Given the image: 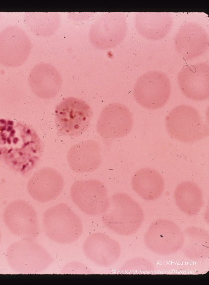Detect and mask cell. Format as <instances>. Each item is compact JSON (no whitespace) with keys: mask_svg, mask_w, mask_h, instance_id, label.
I'll use <instances>...</instances> for the list:
<instances>
[{"mask_svg":"<svg viewBox=\"0 0 209 285\" xmlns=\"http://www.w3.org/2000/svg\"><path fill=\"white\" fill-rule=\"evenodd\" d=\"M175 50L186 60L196 58L209 48V36L199 24L190 22L183 25L174 38Z\"/></svg>","mask_w":209,"mask_h":285,"instance_id":"15","label":"cell"},{"mask_svg":"<svg viewBox=\"0 0 209 285\" xmlns=\"http://www.w3.org/2000/svg\"><path fill=\"white\" fill-rule=\"evenodd\" d=\"M131 185L134 191L147 201L159 198L165 187L161 174L150 167H144L137 170L133 175Z\"/></svg>","mask_w":209,"mask_h":285,"instance_id":"21","label":"cell"},{"mask_svg":"<svg viewBox=\"0 0 209 285\" xmlns=\"http://www.w3.org/2000/svg\"><path fill=\"white\" fill-rule=\"evenodd\" d=\"M182 93L189 99L206 100L209 97V66L200 62L184 66L177 77Z\"/></svg>","mask_w":209,"mask_h":285,"instance_id":"14","label":"cell"},{"mask_svg":"<svg viewBox=\"0 0 209 285\" xmlns=\"http://www.w3.org/2000/svg\"><path fill=\"white\" fill-rule=\"evenodd\" d=\"M86 257L98 266L108 267L120 256L119 243L105 234L96 232L89 235L83 245Z\"/></svg>","mask_w":209,"mask_h":285,"instance_id":"17","label":"cell"},{"mask_svg":"<svg viewBox=\"0 0 209 285\" xmlns=\"http://www.w3.org/2000/svg\"><path fill=\"white\" fill-rule=\"evenodd\" d=\"M62 274H90L93 272L86 265L78 261H73L65 264L61 269Z\"/></svg>","mask_w":209,"mask_h":285,"instance_id":"26","label":"cell"},{"mask_svg":"<svg viewBox=\"0 0 209 285\" xmlns=\"http://www.w3.org/2000/svg\"><path fill=\"white\" fill-rule=\"evenodd\" d=\"M184 243L182 252L186 257L192 260L206 259L209 255V233L200 227L190 226L183 232Z\"/></svg>","mask_w":209,"mask_h":285,"instance_id":"23","label":"cell"},{"mask_svg":"<svg viewBox=\"0 0 209 285\" xmlns=\"http://www.w3.org/2000/svg\"><path fill=\"white\" fill-rule=\"evenodd\" d=\"M2 217L8 229L21 239L34 240L39 234L36 210L25 200L17 199L10 202L5 208Z\"/></svg>","mask_w":209,"mask_h":285,"instance_id":"10","label":"cell"},{"mask_svg":"<svg viewBox=\"0 0 209 285\" xmlns=\"http://www.w3.org/2000/svg\"><path fill=\"white\" fill-rule=\"evenodd\" d=\"M64 187L61 174L55 169L43 167L29 179L27 189L30 196L40 202H47L57 197Z\"/></svg>","mask_w":209,"mask_h":285,"instance_id":"16","label":"cell"},{"mask_svg":"<svg viewBox=\"0 0 209 285\" xmlns=\"http://www.w3.org/2000/svg\"><path fill=\"white\" fill-rule=\"evenodd\" d=\"M133 118L129 109L122 103H110L102 110L97 122V130L104 139L123 138L131 131Z\"/></svg>","mask_w":209,"mask_h":285,"instance_id":"13","label":"cell"},{"mask_svg":"<svg viewBox=\"0 0 209 285\" xmlns=\"http://www.w3.org/2000/svg\"><path fill=\"white\" fill-rule=\"evenodd\" d=\"M155 267L148 260L137 257L128 260L120 268L121 273L127 274H146L154 272Z\"/></svg>","mask_w":209,"mask_h":285,"instance_id":"25","label":"cell"},{"mask_svg":"<svg viewBox=\"0 0 209 285\" xmlns=\"http://www.w3.org/2000/svg\"><path fill=\"white\" fill-rule=\"evenodd\" d=\"M165 125L173 138L184 143L197 142L207 135V128L199 112L187 104L173 108L166 116Z\"/></svg>","mask_w":209,"mask_h":285,"instance_id":"5","label":"cell"},{"mask_svg":"<svg viewBox=\"0 0 209 285\" xmlns=\"http://www.w3.org/2000/svg\"><path fill=\"white\" fill-rule=\"evenodd\" d=\"M173 19L167 12H141L136 13L135 26L139 34L153 41L164 38L170 30Z\"/></svg>","mask_w":209,"mask_h":285,"instance_id":"20","label":"cell"},{"mask_svg":"<svg viewBox=\"0 0 209 285\" xmlns=\"http://www.w3.org/2000/svg\"><path fill=\"white\" fill-rule=\"evenodd\" d=\"M42 223L46 236L59 244L74 242L83 232L81 219L66 203H59L46 210Z\"/></svg>","mask_w":209,"mask_h":285,"instance_id":"3","label":"cell"},{"mask_svg":"<svg viewBox=\"0 0 209 285\" xmlns=\"http://www.w3.org/2000/svg\"><path fill=\"white\" fill-rule=\"evenodd\" d=\"M9 267L20 274H38L47 269L53 259L33 239H21L12 243L6 251Z\"/></svg>","mask_w":209,"mask_h":285,"instance_id":"4","label":"cell"},{"mask_svg":"<svg viewBox=\"0 0 209 285\" xmlns=\"http://www.w3.org/2000/svg\"><path fill=\"white\" fill-rule=\"evenodd\" d=\"M25 23L35 35L47 37L52 35L60 24V16L57 12H28L25 15Z\"/></svg>","mask_w":209,"mask_h":285,"instance_id":"24","label":"cell"},{"mask_svg":"<svg viewBox=\"0 0 209 285\" xmlns=\"http://www.w3.org/2000/svg\"><path fill=\"white\" fill-rule=\"evenodd\" d=\"M31 47L23 29L15 25L6 27L0 31V63L9 67L22 65L30 55Z\"/></svg>","mask_w":209,"mask_h":285,"instance_id":"12","label":"cell"},{"mask_svg":"<svg viewBox=\"0 0 209 285\" xmlns=\"http://www.w3.org/2000/svg\"><path fill=\"white\" fill-rule=\"evenodd\" d=\"M1 232L0 230V243H1Z\"/></svg>","mask_w":209,"mask_h":285,"instance_id":"27","label":"cell"},{"mask_svg":"<svg viewBox=\"0 0 209 285\" xmlns=\"http://www.w3.org/2000/svg\"><path fill=\"white\" fill-rule=\"evenodd\" d=\"M93 112L82 99L68 97L59 103L55 110V125L59 134L76 137L89 128Z\"/></svg>","mask_w":209,"mask_h":285,"instance_id":"6","label":"cell"},{"mask_svg":"<svg viewBox=\"0 0 209 285\" xmlns=\"http://www.w3.org/2000/svg\"></svg>","mask_w":209,"mask_h":285,"instance_id":"28","label":"cell"},{"mask_svg":"<svg viewBox=\"0 0 209 285\" xmlns=\"http://www.w3.org/2000/svg\"><path fill=\"white\" fill-rule=\"evenodd\" d=\"M70 194L75 205L88 215L101 214L109 204L107 188L98 180L75 182L70 188Z\"/></svg>","mask_w":209,"mask_h":285,"instance_id":"11","label":"cell"},{"mask_svg":"<svg viewBox=\"0 0 209 285\" xmlns=\"http://www.w3.org/2000/svg\"><path fill=\"white\" fill-rule=\"evenodd\" d=\"M133 95L142 107L151 110L163 107L171 94V84L167 75L160 71H151L141 75L133 88Z\"/></svg>","mask_w":209,"mask_h":285,"instance_id":"7","label":"cell"},{"mask_svg":"<svg viewBox=\"0 0 209 285\" xmlns=\"http://www.w3.org/2000/svg\"><path fill=\"white\" fill-rule=\"evenodd\" d=\"M127 32V21L124 13L107 12L99 17L91 26L89 38L95 48L106 50L119 45Z\"/></svg>","mask_w":209,"mask_h":285,"instance_id":"8","label":"cell"},{"mask_svg":"<svg viewBox=\"0 0 209 285\" xmlns=\"http://www.w3.org/2000/svg\"><path fill=\"white\" fill-rule=\"evenodd\" d=\"M43 143L30 126L0 119V161L12 169L26 172L39 162Z\"/></svg>","mask_w":209,"mask_h":285,"instance_id":"1","label":"cell"},{"mask_svg":"<svg viewBox=\"0 0 209 285\" xmlns=\"http://www.w3.org/2000/svg\"><path fill=\"white\" fill-rule=\"evenodd\" d=\"M174 196L180 210L190 216L197 214L204 205L202 190L192 181H184L179 184L174 190Z\"/></svg>","mask_w":209,"mask_h":285,"instance_id":"22","label":"cell"},{"mask_svg":"<svg viewBox=\"0 0 209 285\" xmlns=\"http://www.w3.org/2000/svg\"><path fill=\"white\" fill-rule=\"evenodd\" d=\"M146 246L159 255H170L181 249L184 243L183 233L171 220L159 219L149 226L144 236Z\"/></svg>","mask_w":209,"mask_h":285,"instance_id":"9","label":"cell"},{"mask_svg":"<svg viewBox=\"0 0 209 285\" xmlns=\"http://www.w3.org/2000/svg\"><path fill=\"white\" fill-rule=\"evenodd\" d=\"M67 160L70 168L76 173L96 171L103 162L101 145L92 139L74 144L68 150Z\"/></svg>","mask_w":209,"mask_h":285,"instance_id":"19","label":"cell"},{"mask_svg":"<svg viewBox=\"0 0 209 285\" xmlns=\"http://www.w3.org/2000/svg\"><path fill=\"white\" fill-rule=\"evenodd\" d=\"M28 82L32 92L38 97L47 99L56 95L62 80L57 69L48 63L37 64L31 70Z\"/></svg>","mask_w":209,"mask_h":285,"instance_id":"18","label":"cell"},{"mask_svg":"<svg viewBox=\"0 0 209 285\" xmlns=\"http://www.w3.org/2000/svg\"><path fill=\"white\" fill-rule=\"evenodd\" d=\"M101 216L107 229L124 236L135 234L144 219L143 209L139 203L128 194L122 192L111 196L107 208Z\"/></svg>","mask_w":209,"mask_h":285,"instance_id":"2","label":"cell"}]
</instances>
